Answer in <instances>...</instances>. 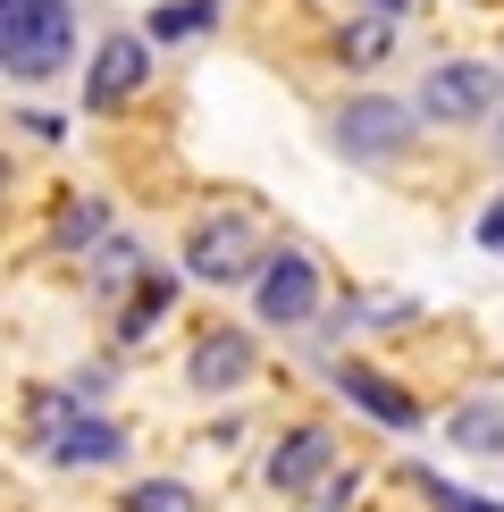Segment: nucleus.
<instances>
[{
    "instance_id": "nucleus-1",
    "label": "nucleus",
    "mask_w": 504,
    "mask_h": 512,
    "mask_svg": "<svg viewBox=\"0 0 504 512\" xmlns=\"http://www.w3.org/2000/svg\"><path fill=\"white\" fill-rule=\"evenodd\" d=\"M68 51H76V34H68V0H17L9 17H0V68L9 76H59L68 68Z\"/></svg>"
},
{
    "instance_id": "nucleus-2",
    "label": "nucleus",
    "mask_w": 504,
    "mask_h": 512,
    "mask_svg": "<svg viewBox=\"0 0 504 512\" xmlns=\"http://www.w3.org/2000/svg\"><path fill=\"white\" fill-rule=\"evenodd\" d=\"M252 311L269 319V328H303L311 311H320V261H311L303 244H278L252 277Z\"/></svg>"
},
{
    "instance_id": "nucleus-3",
    "label": "nucleus",
    "mask_w": 504,
    "mask_h": 512,
    "mask_svg": "<svg viewBox=\"0 0 504 512\" xmlns=\"http://www.w3.org/2000/svg\"><path fill=\"white\" fill-rule=\"evenodd\" d=\"M261 236H252V219H202L194 236H185V269L202 277V286H244V277H261Z\"/></svg>"
},
{
    "instance_id": "nucleus-4",
    "label": "nucleus",
    "mask_w": 504,
    "mask_h": 512,
    "mask_svg": "<svg viewBox=\"0 0 504 512\" xmlns=\"http://www.w3.org/2000/svg\"><path fill=\"white\" fill-rule=\"evenodd\" d=\"M152 84V42L143 34H110L84 68V110H126V101Z\"/></svg>"
},
{
    "instance_id": "nucleus-5",
    "label": "nucleus",
    "mask_w": 504,
    "mask_h": 512,
    "mask_svg": "<svg viewBox=\"0 0 504 512\" xmlns=\"http://www.w3.org/2000/svg\"><path fill=\"white\" fill-rule=\"evenodd\" d=\"M488 101H496V76H488V68H429V76H420L412 118L462 126V118H488Z\"/></svg>"
},
{
    "instance_id": "nucleus-6",
    "label": "nucleus",
    "mask_w": 504,
    "mask_h": 512,
    "mask_svg": "<svg viewBox=\"0 0 504 512\" xmlns=\"http://www.w3.org/2000/svg\"><path fill=\"white\" fill-rule=\"evenodd\" d=\"M336 395H345L353 412H370L378 429H395V437L420 429V395H404L387 370H370V361H345V370H336Z\"/></svg>"
},
{
    "instance_id": "nucleus-7",
    "label": "nucleus",
    "mask_w": 504,
    "mask_h": 512,
    "mask_svg": "<svg viewBox=\"0 0 504 512\" xmlns=\"http://www.w3.org/2000/svg\"><path fill=\"white\" fill-rule=\"evenodd\" d=\"M252 336L244 328H210L202 345H194V361H185V378H194V395H236L244 378H252Z\"/></svg>"
},
{
    "instance_id": "nucleus-8",
    "label": "nucleus",
    "mask_w": 504,
    "mask_h": 512,
    "mask_svg": "<svg viewBox=\"0 0 504 512\" xmlns=\"http://www.w3.org/2000/svg\"><path fill=\"white\" fill-rule=\"evenodd\" d=\"M336 462V437L328 429H286L278 445H269V487L278 496H303V487H320Z\"/></svg>"
},
{
    "instance_id": "nucleus-9",
    "label": "nucleus",
    "mask_w": 504,
    "mask_h": 512,
    "mask_svg": "<svg viewBox=\"0 0 504 512\" xmlns=\"http://www.w3.org/2000/svg\"><path fill=\"white\" fill-rule=\"evenodd\" d=\"M404 135H412V110H404V101H353V110L336 118V143H345L353 160H387Z\"/></svg>"
},
{
    "instance_id": "nucleus-10",
    "label": "nucleus",
    "mask_w": 504,
    "mask_h": 512,
    "mask_svg": "<svg viewBox=\"0 0 504 512\" xmlns=\"http://www.w3.org/2000/svg\"><path fill=\"white\" fill-rule=\"evenodd\" d=\"M42 454H51L59 471H93V462H118L126 454V437H118V420H76V429H59Z\"/></svg>"
},
{
    "instance_id": "nucleus-11",
    "label": "nucleus",
    "mask_w": 504,
    "mask_h": 512,
    "mask_svg": "<svg viewBox=\"0 0 504 512\" xmlns=\"http://www.w3.org/2000/svg\"><path fill=\"white\" fill-rule=\"evenodd\" d=\"M168 303H177V277L143 269V277H135V294H126V319H118V336H126V345H135V336H152L160 319H168Z\"/></svg>"
},
{
    "instance_id": "nucleus-12",
    "label": "nucleus",
    "mask_w": 504,
    "mask_h": 512,
    "mask_svg": "<svg viewBox=\"0 0 504 512\" xmlns=\"http://www.w3.org/2000/svg\"><path fill=\"white\" fill-rule=\"evenodd\" d=\"M446 429H454L462 454H504V412H496V403H462Z\"/></svg>"
},
{
    "instance_id": "nucleus-13",
    "label": "nucleus",
    "mask_w": 504,
    "mask_h": 512,
    "mask_svg": "<svg viewBox=\"0 0 504 512\" xmlns=\"http://www.w3.org/2000/svg\"><path fill=\"white\" fill-rule=\"evenodd\" d=\"M126 512H202V504L185 479H143V487H126Z\"/></svg>"
},
{
    "instance_id": "nucleus-14",
    "label": "nucleus",
    "mask_w": 504,
    "mask_h": 512,
    "mask_svg": "<svg viewBox=\"0 0 504 512\" xmlns=\"http://www.w3.org/2000/svg\"><path fill=\"white\" fill-rule=\"evenodd\" d=\"M336 51H345V68H378V59H387V17L345 26V42H336Z\"/></svg>"
},
{
    "instance_id": "nucleus-15",
    "label": "nucleus",
    "mask_w": 504,
    "mask_h": 512,
    "mask_svg": "<svg viewBox=\"0 0 504 512\" xmlns=\"http://www.w3.org/2000/svg\"><path fill=\"white\" fill-rule=\"evenodd\" d=\"M420 479V496H429L437 512H504L496 496H471V487H446V479H437V471H412Z\"/></svg>"
},
{
    "instance_id": "nucleus-16",
    "label": "nucleus",
    "mask_w": 504,
    "mask_h": 512,
    "mask_svg": "<svg viewBox=\"0 0 504 512\" xmlns=\"http://www.w3.org/2000/svg\"><path fill=\"white\" fill-rule=\"evenodd\" d=\"M101 227H110L101 202H68V210H59V244H101Z\"/></svg>"
},
{
    "instance_id": "nucleus-17",
    "label": "nucleus",
    "mask_w": 504,
    "mask_h": 512,
    "mask_svg": "<svg viewBox=\"0 0 504 512\" xmlns=\"http://www.w3.org/2000/svg\"><path fill=\"white\" fill-rule=\"evenodd\" d=\"M126 277H143L135 244H101V252H93V286H126Z\"/></svg>"
},
{
    "instance_id": "nucleus-18",
    "label": "nucleus",
    "mask_w": 504,
    "mask_h": 512,
    "mask_svg": "<svg viewBox=\"0 0 504 512\" xmlns=\"http://www.w3.org/2000/svg\"><path fill=\"white\" fill-rule=\"evenodd\" d=\"M210 9H219V0H177V9H160V17H152V34H194Z\"/></svg>"
},
{
    "instance_id": "nucleus-19",
    "label": "nucleus",
    "mask_w": 504,
    "mask_h": 512,
    "mask_svg": "<svg viewBox=\"0 0 504 512\" xmlns=\"http://www.w3.org/2000/svg\"><path fill=\"white\" fill-rule=\"evenodd\" d=\"M353 496H362V471H328V487H320V512H345Z\"/></svg>"
},
{
    "instance_id": "nucleus-20",
    "label": "nucleus",
    "mask_w": 504,
    "mask_h": 512,
    "mask_svg": "<svg viewBox=\"0 0 504 512\" xmlns=\"http://www.w3.org/2000/svg\"><path fill=\"white\" fill-rule=\"evenodd\" d=\"M479 244H488V252H504V194L479 210Z\"/></svg>"
},
{
    "instance_id": "nucleus-21",
    "label": "nucleus",
    "mask_w": 504,
    "mask_h": 512,
    "mask_svg": "<svg viewBox=\"0 0 504 512\" xmlns=\"http://www.w3.org/2000/svg\"><path fill=\"white\" fill-rule=\"evenodd\" d=\"M370 9H378V17H395V9H404V0H370Z\"/></svg>"
},
{
    "instance_id": "nucleus-22",
    "label": "nucleus",
    "mask_w": 504,
    "mask_h": 512,
    "mask_svg": "<svg viewBox=\"0 0 504 512\" xmlns=\"http://www.w3.org/2000/svg\"><path fill=\"white\" fill-rule=\"evenodd\" d=\"M0 194H9V160H0Z\"/></svg>"
},
{
    "instance_id": "nucleus-23",
    "label": "nucleus",
    "mask_w": 504,
    "mask_h": 512,
    "mask_svg": "<svg viewBox=\"0 0 504 512\" xmlns=\"http://www.w3.org/2000/svg\"><path fill=\"white\" fill-rule=\"evenodd\" d=\"M9 9H17V0H0V17H9Z\"/></svg>"
}]
</instances>
